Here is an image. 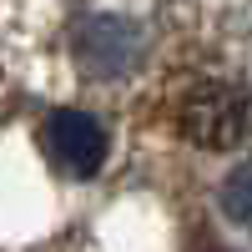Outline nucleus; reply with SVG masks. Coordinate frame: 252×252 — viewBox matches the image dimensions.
Returning a JSON list of instances; mask_svg holds the SVG:
<instances>
[{"label":"nucleus","instance_id":"1","mask_svg":"<svg viewBox=\"0 0 252 252\" xmlns=\"http://www.w3.org/2000/svg\"><path fill=\"white\" fill-rule=\"evenodd\" d=\"M182 131L197 146H237L252 136V91L232 81H202L182 96Z\"/></svg>","mask_w":252,"mask_h":252},{"label":"nucleus","instance_id":"2","mask_svg":"<svg viewBox=\"0 0 252 252\" xmlns=\"http://www.w3.org/2000/svg\"><path fill=\"white\" fill-rule=\"evenodd\" d=\"M71 51H76L86 76L116 81L126 71H136V61L146 51V35H141V26H131L121 15H86L71 31Z\"/></svg>","mask_w":252,"mask_h":252},{"label":"nucleus","instance_id":"3","mask_svg":"<svg viewBox=\"0 0 252 252\" xmlns=\"http://www.w3.org/2000/svg\"><path fill=\"white\" fill-rule=\"evenodd\" d=\"M40 141H46V157L56 161V172L66 177H96L106 161V126L86 111H56Z\"/></svg>","mask_w":252,"mask_h":252},{"label":"nucleus","instance_id":"4","mask_svg":"<svg viewBox=\"0 0 252 252\" xmlns=\"http://www.w3.org/2000/svg\"><path fill=\"white\" fill-rule=\"evenodd\" d=\"M222 212L232 217L237 227L252 232V161H242L237 172L222 182Z\"/></svg>","mask_w":252,"mask_h":252}]
</instances>
